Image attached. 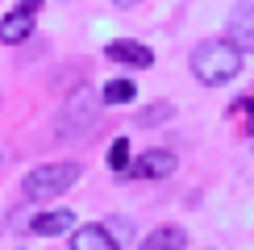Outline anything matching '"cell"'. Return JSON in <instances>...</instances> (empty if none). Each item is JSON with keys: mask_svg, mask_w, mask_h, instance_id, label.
<instances>
[{"mask_svg": "<svg viewBox=\"0 0 254 250\" xmlns=\"http://www.w3.org/2000/svg\"><path fill=\"white\" fill-rule=\"evenodd\" d=\"M109 167L113 171H129V138H113V146H109Z\"/></svg>", "mask_w": 254, "mask_h": 250, "instance_id": "cell-14", "label": "cell"}, {"mask_svg": "<svg viewBox=\"0 0 254 250\" xmlns=\"http://www.w3.org/2000/svg\"><path fill=\"white\" fill-rule=\"evenodd\" d=\"M175 167H179V159L171 150H146L142 159L129 167V175H137V180H163V175H171Z\"/></svg>", "mask_w": 254, "mask_h": 250, "instance_id": "cell-6", "label": "cell"}, {"mask_svg": "<svg viewBox=\"0 0 254 250\" xmlns=\"http://www.w3.org/2000/svg\"><path fill=\"white\" fill-rule=\"evenodd\" d=\"M104 234H109L113 242H117V250H121L133 238V221H129V217H109V221H104Z\"/></svg>", "mask_w": 254, "mask_h": 250, "instance_id": "cell-13", "label": "cell"}, {"mask_svg": "<svg viewBox=\"0 0 254 250\" xmlns=\"http://www.w3.org/2000/svg\"><path fill=\"white\" fill-rule=\"evenodd\" d=\"M171 117H175V104L171 100H154V104H146V109L137 113V125H163Z\"/></svg>", "mask_w": 254, "mask_h": 250, "instance_id": "cell-12", "label": "cell"}, {"mask_svg": "<svg viewBox=\"0 0 254 250\" xmlns=\"http://www.w3.org/2000/svg\"><path fill=\"white\" fill-rule=\"evenodd\" d=\"M242 109H246V117H250L246 129H254V96H250V100H242Z\"/></svg>", "mask_w": 254, "mask_h": 250, "instance_id": "cell-15", "label": "cell"}, {"mask_svg": "<svg viewBox=\"0 0 254 250\" xmlns=\"http://www.w3.org/2000/svg\"><path fill=\"white\" fill-rule=\"evenodd\" d=\"M188 246V234L179 225H158L142 238V250H184Z\"/></svg>", "mask_w": 254, "mask_h": 250, "instance_id": "cell-9", "label": "cell"}, {"mask_svg": "<svg viewBox=\"0 0 254 250\" xmlns=\"http://www.w3.org/2000/svg\"><path fill=\"white\" fill-rule=\"evenodd\" d=\"M67 225H75V213H71V208H55V213H38L34 221H29V234L59 238V234H67Z\"/></svg>", "mask_w": 254, "mask_h": 250, "instance_id": "cell-8", "label": "cell"}, {"mask_svg": "<svg viewBox=\"0 0 254 250\" xmlns=\"http://www.w3.org/2000/svg\"><path fill=\"white\" fill-rule=\"evenodd\" d=\"M34 17H38V4H34V0H25V4L8 8L4 21H0V42H4V46H17V42H25L29 34H34Z\"/></svg>", "mask_w": 254, "mask_h": 250, "instance_id": "cell-4", "label": "cell"}, {"mask_svg": "<svg viewBox=\"0 0 254 250\" xmlns=\"http://www.w3.org/2000/svg\"><path fill=\"white\" fill-rule=\"evenodd\" d=\"M79 175H83L79 163H42V167H34V171L25 175V184H21V188H25L29 200H46V196L67 192Z\"/></svg>", "mask_w": 254, "mask_h": 250, "instance_id": "cell-3", "label": "cell"}, {"mask_svg": "<svg viewBox=\"0 0 254 250\" xmlns=\"http://www.w3.org/2000/svg\"><path fill=\"white\" fill-rule=\"evenodd\" d=\"M71 250H117V242L104 234V225H83L71 234Z\"/></svg>", "mask_w": 254, "mask_h": 250, "instance_id": "cell-10", "label": "cell"}, {"mask_svg": "<svg viewBox=\"0 0 254 250\" xmlns=\"http://www.w3.org/2000/svg\"><path fill=\"white\" fill-rule=\"evenodd\" d=\"M229 42L242 50V55H254V4H242L234 21H229Z\"/></svg>", "mask_w": 254, "mask_h": 250, "instance_id": "cell-7", "label": "cell"}, {"mask_svg": "<svg viewBox=\"0 0 254 250\" xmlns=\"http://www.w3.org/2000/svg\"><path fill=\"white\" fill-rule=\"evenodd\" d=\"M192 71H196L200 83L221 88V83H229V79L242 71V50H238L229 38H221V42H200L196 55H192Z\"/></svg>", "mask_w": 254, "mask_h": 250, "instance_id": "cell-1", "label": "cell"}, {"mask_svg": "<svg viewBox=\"0 0 254 250\" xmlns=\"http://www.w3.org/2000/svg\"><path fill=\"white\" fill-rule=\"evenodd\" d=\"M100 104H104V96L100 92H92V88H75L67 96V104H63V117H59V125H63V138H83V133H92V125H96V117H100Z\"/></svg>", "mask_w": 254, "mask_h": 250, "instance_id": "cell-2", "label": "cell"}, {"mask_svg": "<svg viewBox=\"0 0 254 250\" xmlns=\"http://www.w3.org/2000/svg\"><path fill=\"white\" fill-rule=\"evenodd\" d=\"M133 92H137L133 79H109V83L100 88V96H104V104H129Z\"/></svg>", "mask_w": 254, "mask_h": 250, "instance_id": "cell-11", "label": "cell"}, {"mask_svg": "<svg viewBox=\"0 0 254 250\" xmlns=\"http://www.w3.org/2000/svg\"><path fill=\"white\" fill-rule=\"evenodd\" d=\"M104 59L125 62V67H150V62H154L150 46H142V42H133V38H117V42H109V46H104Z\"/></svg>", "mask_w": 254, "mask_h": 250, "instance_id": "cell-5", "label": "cell"}]
</instances>
